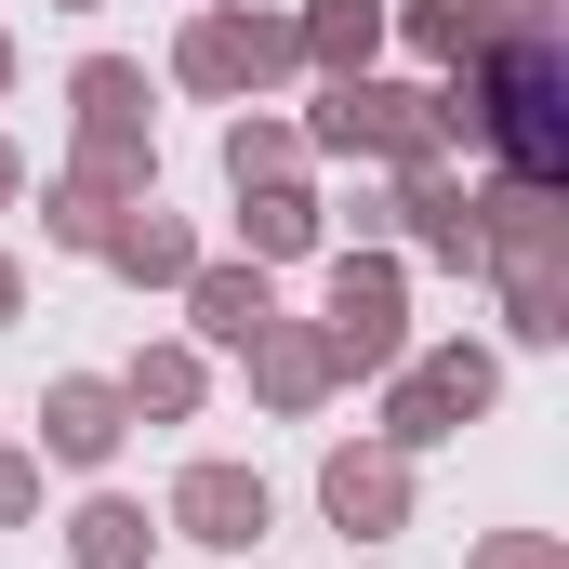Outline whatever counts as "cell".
<instances>
[{
	"label": "cell",
	"mask_w": 569,
	"mask_h": 569,
	"mask_svg": "<svg viewBox=\"0 0 569 569\" xmlns=\"http://www.w3.org/2000/svg\"><path fill=\"white\" fill-rule=\"evenodd\" d=\"M305 133L345 146V159H411V172H425L437 159V93H411V80H331V107H318Z\"/></svg>",
	"instance_id": "1"
},
{
	"label": "cell",
	"mask_w": 569,
	"mask_h": 569,
	"mask_svg": "<svg viewBox=\"0 0 569 569\" xmlns=\"http://www.w3.org/2000/svg\"><path fill=\"white\" fill-rule=\"evenodd\" d=\"M318 345H331V371H398V358H411V305H398V266H385V252H345V266H331Z\"/></svg>",
	"instance_id": "2"
},
{
	"label": "cell",
	"mask_w": 569,
	"mask_h": 569,
	"mask_svg": "<svg viewBox=\"0 0 569 569\" xmlns=\"http://www.w3.org/2000/svg\"><path fill=\"white\" fill-rule=\"evenodd\" d=\"M477 411H490V358L477 345H437V358H411L385 385V450H437V437H463Z\"/></svg>",
	"instance_id": "3"
},
{
	"label": "cell",
	"mask_w": 569,
	"mask_h": 569,
	"mask_svg": "<svg viewBox=\"0 0 569 569\" xmlns=\"http://www.w3.org/2000/svg\"><path fill=\"white\" fill-rule=\"evenodd\" d=\"M266 517H279V503H266V477H252V463H186V477H172V543L252 557V543H266Z\"/></svg>",
	"instance_id": "4"
},
{
	"label": "cell",
	"mask_w": 569,
	"mask_h": 569,
	"mask_svg": "<svg viewBox=\"0 0 569 569\" xmlns=\"http://www.w3.org/2000/svg\"><path fill=\"white\" fill-rule=\"evenodd\" d=\"M279 67H291V27H279V13H199L186 53H172L186 93H252V80H279Z\"/></svg>",
	"instance_id": "5"
},
{
	"label": "cell",
	"mask_w": 569,
	"mask_h": 569,
	"mask_svg": "<svg viewBox=\"0 0 569 569\" xmlns=\"http://www.w3.org/2000/svg\"><path fill=\"white\" fill-rule=\"evenodd\" d=\"M318 517H331L345 543H385V530L411 517V450H331V463H318Z\"/></svg>",
	"instance_id": "6"
},
{
	"label": "cell",
	"mask_w": 569,
	"mask_h": 569,
	"mask_svg": "<svg viewBox=\"0 0 569 569\" xmlns=\"http://www.w3.org/2000/svg\"><path fill=\"white\" fill-rule=\"evenodd\" d=\"M120 437H133V411H120V385H93V371H67V385L40 398V450H53V463H107Z\"/></svg>",
	"instance_id": "7"
},
{
	"label": "cell",
	"mask_w": 569,
	"mask_h": 569,
	"mask_svg": "<svg viewBox=\"0 0 569 569\" xmlns=\"http://www.w3.org/2000/svg\"><path fill=\"white\" fill-rule=\"evenodd\" d=\"M186 318H199V345H252L279 305H266V266H186Z\"/></svg>",
	"instance_id": "8"
},
{
	"label": "cell",
	"mask_w": 569,
	"mask_h": 569,
	"mask_svg": "<svg viewBox=\"0 0 569 569\" xmlns=\"http://www.w3.org/2000/svg\"><path fill=\"white\" fill-rule=\"evenodd\" d=\"M239 358H252V385H266L279 411H318V398H331V345H318V331H291V318H266Z\"/></svg>",
	"instance_id": "9"
},
{
	"label": "cell",
	"mask_w": 569,
	"mask_h": 569,
	"mask_svg": "<svg viewBox=\"0 0 569 569\" xmlns=\"http://www.w3.org/2000/svg\"><path fill=\"white\" fill-rule=\"evenodd\" d=\"M291 53H318L331 80H371V53H385V0H305Z\"/></svg>",
	"instance_id": "10"
},
{
	"label": "cell",
	"mask_w": 569,
	"mask_h": 569,
	"mask_svg": "<svg viewBox=\"0 0 569 569\" xmlns=\"http://www.w3.org/2000/svg\"><path fill=\"white\" fill-rule=\"evenodd\" d=\"M239 239H252V266H291V252H318V199L266 172V186H239Z\"/></svg>",
	"instance_id": "11"
},
{
	"label": "cell",
	"mask_w": 569,
	"mask_h": 569,
	"mask_svg": "<svg viewBox=\"0 0 569 569\" xmlns=\"http://www.w3.org/2000/svg\"><path fill=\"white\" fill-rule=\"evenodd\" d=\"M146 543H159V530H146L133 490H93V503L67 517V557H80V569H146Z\"/></svg>",
	"instance_id": "12"
},
{
	"label": "cell",
	"mask_w": 569,
	"mask_h": 569,
	"mask_svg": "<svg viewBox=\"0 0 569 569\" xmlns=\"http://www.w3.org/2000/svg\"><path fill=\"white\" fill-rule=\"evenodd\" d=\"M398 212H411V239H425L437 266H477V199H463L450 172H411V199H398Z\"/></svg>",
	"instance_id": "13"
},
{
	"label": "cell",
	"mask_w": 569,
	"mask_h": 569,
	"mask_svg": "<svg viewBox=\"0 0 569 569\" xmlns=\"http://www.w3.org/2000/svg\"><path fill=\"white\" fill-rule=\"evenodd\" d=\"M107 266H120V279H159V291H186L199 239H186L172 212H133V226H107Z\"/></svg>",
	"instance_id": "14"
},
{
	"label": "cell",
	"mask_w": 569,
	"mask_h": 569,
	"mask_svg": "<svg viewBox=\"0 0 569 569\" xmlns=\"http://www.w3.org/2000/svg\"><path fill=\"white\" fill-rule=\"evenodd\" d=\"M120 411H159V425H186V411H199V358H186V345H146L133 371H120Z\"/></svg>",
	"instance_id": "15"
},
{
	"label": "cell",
	"mask_w": 569,
	"mask_h": 569,
	"mask_svg": "<svg viewBox=\"0 0 569 569\" xmlns=\"http://www.w3.org/2000/svg\"><path fill=\"white\" fill-rule=\"evenodd\" d=\"M398 27H411V40H425L437 67H463V53H477V40H490V13H477V0H398Z\"/></svg>",
	"instance_id": "16"
},
{
	"label": "cell",
	"mask_w": 569,
	"mask_h": 569,
	"mask_svg": "<svg viewBox=\"0 0 569 569\" xmlns=\"http://www.w3.org/2000/svg\"><path fill=\"white\" fill-rule=\"evenodd\" d=\"M67 93H80V120H146V67H120V53H93Z\"/></svg>",
	"instance_id": "17"
},
{
	"label": "cell",
	"mask_w": 569,
	"mask_h": 569,
	"mask_svg": "<svg viewBox=\"0 0 569 569\" xmlns=\"http://www.w3.org/2000/svg\"><path fill=\"white\" fill-rule=\"evenodd\" d=\"M40 226H53V239H67V252H107V226H120V199H93V186H80V172H67V186H53V212H40Z\"/></svg>",
	"instance_id": "18"
},
{
	"label": "cell",
	"mask_w": 569,
	"mask_h": 569,
	"mask_svg": "<svg viewBox=\"0 0 569 569\" xmlns=\"http://www.w3.org/2000/svg\"><path fill=\"white\" fill-rule=\"evenodd\" d=\"M226 172H239V186L291 172V133H279V120H239V133H226Z\"/></svg>",
	"instance_id": "19"
},
{
	"label": "cell",
	"mask_w": 569,
	"mask_h": 569,
	"mask_svg": "<svg viewBox=\"0 0 569 569\" xmlns=\"http://www.w3.org/2000/svg\"><path fill=\"white\" fill-rule=\"evenodd\" d=\"M477 569H569V543H543V530H503V543H477Z\"/></svg>",
	"instance_id": "20"
},
{
	"label": "cell",
	"mask_w": 569,
	"mask_h": 569,
	"mask_svg": "<svg viewBox=\"0 0 569 569\" xmlns=\"http://www.w3.org/2000/svg\"><path fill=\"white\" fill-rule=\"evenodd\" d=\"M27 503H40V463H27V450H0V517H27Z\"/></svg>",
	"instance_id": "21"
},
{
	"label": "cell",
	"mask_w": 569,
	"mask_h": 569,
	"mask_svg": "<svg viewBox=\"0 0 569 569\" xmlns=\"http://www.w3.org/2000/svg\"><path fill=\"white\" fill-rule=\"evenodd\" d=\"M13 186H27V159H13V146H0V199H13Z\"/></svg>",
	"instance_id": "22"
},
{
	"label": "cell",
	"mask_w": 569,
	"mask_h": 569,
	"mask_svg": "<svg viewBox=\"0 0 569 569\" xmlns=\"http://www.w3.org/2000/svg\"><path fill=\"white\" fill-rule=\"evenodd\" d=\"M13 305H27V279H13V266H0V318H13Z\"/></svg>",
	"instance_id": "23"
},
{
	"label": "cell",
	"mask_w": 569,
	"mask_h": 569,
	"mask_svg": "<svg viewBox=\"0 0 569 569\" xmlns=\"http://www.w3.org/2000/svg\"><path fill=\"white\" fill-rule=\"evenodd\" d=\"M0 93H13V40H0Z\"/></svg>",
	"instance_id": "24"
},
{
	"label": "cell",
	"mask_w": 569,
	"mask_h": 569,
	"mask_svg": "<svg viewBox=\"0 0 569 569\" xmlns=\"http://www.w3.org/2000/svg\"><path fill=\"white\" fill-rule=\"evenodd\" d=\"M67 13H93V0H67Z\"/></svg>",
	"instance_id": "25"
}]
</instances>
